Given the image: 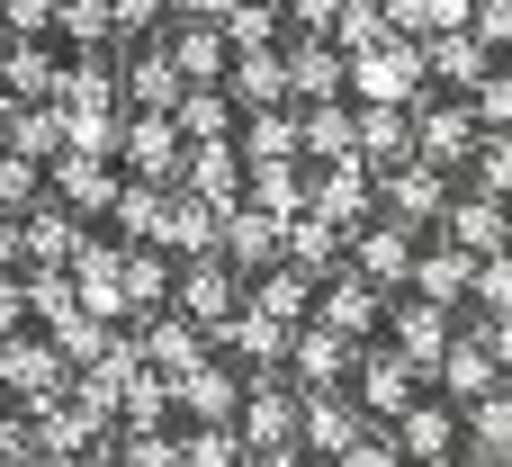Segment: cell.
Here are the masks:
<instances>
[{
    "label": "cell",
    "instance_id": "obj_1",
    "mask_svg": "<svg viewBox=\"0 0 512 467\" xmlns=\"http://www.w3.org/2000/svg\"><path fill=\"white\" fill-rule=\"evenodd\" d=\"M369 180H378V207H387V216H405V225H423V216H441V207H450L441 162H414V153H405V162H378Z\"/></svg>",
    "mask_w": 512,
    "mask_h": 467
},
{
    "label": "cell",
    "instance_id": "obj_2",
    "mask_svg": "<svg viewBox=\"0 0 512 467\" xmlns=\"http://www.w3.org/2000/svg\"><path fill=\"white\" fill-rule=\"evenodd\" d=\"M288 369H297V396L306 387H333L342 369H360V342L342 324H306V333H288Z\"/></svg>",
    "mask_w": 512,
    "mask_h": 467
},
{
    "label": "cell",
    "instance_id": "obj_3",
    "mask_svg": "<svg viewBox=\"0 0 512 467\" xmlns=\"http://www.w3.org/2000/svg\"><path fill=\"white\" fill-rule=\"evenodd\" d=\"M414 252H423V243H414V225H405V216H387V225H360V234H351V270H360V279H378V288H396V279L414 270Z\"/></svg>",
    "mask_w": 512,
    "mask_h": 467
},
{
    "label": "cell",
    "instance_id": "obj_4",
    "mask_svg": "<svg viewBox=\"0 0 512 467\" xmlns=\"http://www.w3.org/2000/svg\"><path fill=\"white\" fill-rule=\"evenodd\" d=\"M432 369H441V396H450V405H477V396H486V387L504 378V369H495V351H486V324L450 333V351H441Z\"/></svg>",
    "mask_w": 512,
    "mask_h": 467
},
{
    "label": "cell",
    "instance_id": "obj_5",
    "mask_svg": "<svg viewBox=\"0 0 512 467\" xmlns=\"http://www.w3.org/2000/svg\"><path fill=\"white\" fill-rule=\"evenodd\" d=\"M414 387H423V369H414L405 351H369V360H360V414L396 423V414L414 405Z\"/></svg>",
    "mask_w": 512,
    "mask_h": 467
},
{
    "label": "cell",
    "instance_id": "obj_6",
    "mask_svg": "<svg viewBox=\"0 0 512 467\" xmlns=\"http://www.w3.org/2000/svg\"><path fill=\"white\" fill-rule=\"evenodd\" d=\"M297 441L324 450V459H342V450L360 441V405H342L333 387H306V396H297Z\"/></svg>",
    "mask_w": 512,
    "mask_h": 467
},
{
    "label": "cell",
    "instance_id": "obj_7",
    "mask_svg": "<svg viewBox=\"0 0 512 467\" xmlns=\"http://www.w3.org/2000/svg\"><path fill=\"white\" fill-rule=\"evenodd\" d=\"M234 432H243V450L297 441V387H288V378H261V387H252V405L234 414Z\"/></svg>",
    "mask_w": 512,
    "mask_h": 467
},
{
    "label": "cell",
    "instance_id": "obj_8",
    "mask_svg": "<svg viewBox=\"0 0 512 467\" xmlns=\"http://www.w3.org/2000/svg\"><path fill=\"white\" fill-rule=\"evenodd\" d=\"M441 234H450L459 252H504V243H512L504 198H495V189H477V198H450V207H441Z\"/></svg>",
    "mask_w": 512,
    "mask_h": 467
},
{
    "label": "cell",
    "instance_id": "obj_9",
    "mask_svg": "<svg viewBox=\"0 0 512 467\" xmlns=\"http://www.w3.org/2000/svg\"><path fill=\"white\" fill-rule=\"evenodd\" d=\"M450 432H459V405H450V396H441V405L414 396V405L396 414V450H405L414 467H441V459H450Z\"/></svg>",
    "mask_w": 512,
    "mask_h": 467
},
{
    "label": "cell",
    "instance_id": "obj_10",
    "mask_svg": "<svg viewBox=\"0 0 512 467\" xmlns=\"http://www.w3.org/2000/svg\"><path fill=\"white\" fill-rule=\"evenodd\" d=\"M306 207H315L324 225H342V234H351V225H360V216L378 207V180H369L360 162H342V171H324V180L306 189Z\"/></svg>",
    "mask_w": 512,
    "mask_h": 467
},
{
    "label": "cell",
    "instance_id": "obj_11",
    "mask_svg": "<svg viewBox=\"0 0 512 467\" xmlns=\"http://www.w3.org/2000/svg\"><path fill=\"white\" fill-rule=\"evenodd\" d=\"M279 252H288L306 279H333V270H342V252H351V234H342V225H324V216H288V225H279Z\"/></svg>",
    "mask_w": 512,
    "mask_h": 467
},
{
    "label": "cell",
    "instance_id": "obj_12",
    "mask_svg": "<svg viewBox=\"0 0 512 467\" xmlns=\"http://www.w3.org/2000/svg\"><path fill=\"white\" fill-rule=\"evenodd\" d=\"M216 342H225V360H279L288 351V315H270V306H234L225 324H216Z\"/></svg>",
    "mask_w": 512,
    "mask_h": 467
},
{
    "label": "cell",
    "instance_id": "obj_13",
    "mask_svg": "<svg viewBox=\"0 0 512 467\" xmlns=\"http://www.w3.org/2000/svg\"><path fill=\"white\" fill-rule=\"evenodd\" d=\"M216 252H225V270H270V261H288V252H279V216H261V207L225 216Z\"/></svg>",
    "mask_w": 512,
    "mask_h": 467
},
{
    "label": "cell",
    "instance_id": "obj_14",
    "mask_svg": "<svg viewBox=\"0 0 512 467\" xmlns=\"http://www.w3.org/2000/svg\"><path fill=\"white\" fill-rule=\"evenodd\" d=\"M324 324H342L351 342H369V333L387 324V288L360 279V270H333V306H324Z\"/></svg>",
    "mask_w": 512,
    "mask_h": 467
},
{
    "label": "cell",
    "instance_id": "obj_15",
    "mask_svg": "<svg viewBox=\"0 0 512 467\" xmlns=\"http://www.w3.org/2000/svg\"><path fill=\"white\" fill-rule=\"evenodd\" d=\"M387 324H396V351H405L414 369H432V360L450 351V306H432V297H405Z\"/></svg>",
    "mask_w": 512,
    "mask_h": 467
},
{
    "label": "cell",
    "instance_id": "obj_16",
    "mask_svg": "<svg viewBox=\"0 0 512 467\" xmlns=\"http://www.w3.org/2000/svg\"><path fill=\"white\" fill-rule=\"evenodd\" d=\"M243 396H252V387H243L234 369H207V360L180 378V414H189V423H234V414H243Z\"/></svg>",
    "mask_w": 512,
    "mask_h": 467
},
{
    "label": "cell",
    "instance_id": "obj_17",
    "mask_svg": "<svg viewBox=\"0 0 512 467\" xmlns=\"http://www.w3.org/2000/svg\"><path fill=\"white\" fill-rule=\"evenodd\" d=\"M414 144H423V162H468V144H477V117L468 108H414Z\"/></svg>",
    "mask_w": 512,
    "mask_h": 467
},
{
    "label": "cell",
    "instance_id": "obj_18",
    "mask_svg": "<svg viewBox=\"0 0 512 467\" xmlns=\"http://www.w3.org/2000/svg\"><path fill=\"white\" fill-rule=\"evenodd\" d=\"M468 270H477V252H459V243H432V252H414V270H405V279H414L432 306H459V297H468Z\"/></svg>",
    "mask_w": 512,
    "mask_h": 467
},
{
    "label": "cell",
    "instance_id": "obj_19",
    "mask_svg": "<svg viewBox=\"0 0 512 467\" xmlns=\"http://www.w3.org/2000/svg\"><path fill=\"white\" fill-rule=\"evenodd\" d=\"M180 297H189V315H198L207 333H216V324L243 306V297H234V279H225V252H198V270L180 279Z\"/></svg>",
    "mask_w": 512,
    "mask_h": 467
},
{
    "label": "cell",
    "instance_id": "obj_20",
    "mask_svg": "<svg viewBox=\"0 0 512 467\" xmlns=\"http://www.w3.org/2000/svg\"><path fill=\"white\" fill-rule=\"evenodd\" d=\"M360 144H369L378 162H405V153H414V108H396V99H369V117H360Z\"/></svg>",
    "mask_w": 512,
    "mask_h": 467
},
{
    "label": "cell",
    "instance_id": "obj_21",
    "mask_svg": "<svg viewBox=\"0 0 512 467\" xmlns=\"http://www.w3.org/2000/svg\"><path fill=\"white\" fill-rule=\"evenodd\" d=\"M414 72H423V54H414V45H396V54H378V45H369V54H360V90H369V99H405V90H414Z\"/></svg>",
    "mask_w": 512,
    "mask_h": 467
},
{
    "label": "cell",
    "instance_id": "obj_22",
    "mask_svg": "<svg viewBox=\"0 0 512 467\" xmlns=\"http://www.w3.org/2000/svg\"><path fill=\"white\" fill-rule=\"evenodd\" d=\"M459 414H468V432H477V450H486V459H512V396H504V387H486V396H477V405H459Z\"/></svg>",
    "mask_w": 512,
    "mask_h": 467
},
{
    "label": "cell",
    "instance_id": "obj_23",
    "mask_svg": "<svg viewBox=\"0 0 512 467\" xmlns=\"http://www.w3.org/2000/svg\"><path fill=\"white\" fill-rule=\"evenodd\" d=\"M297 180H306L297 162H252V198H261V216H279V225H288V216L306 207V189H297Z\"/></svg>",
    "mask_w": 512,
    "mask_h": 467
},
{
    "label": "cell",
    "instance_id": "obj_24",
    "mask_svg": "<svg viewBox=\"0 0 512 467\" xmlns=\"http://www.w3.org/2000/svg\"><path fill=\"white\" fill-rule=\"evenodd\" d=\"M216 234H225V225H216V198H198V189L171 198V243H180V252H216Z\"/></svg>",
    "mask_w": 512,
    "mask_h": 467
},
{
    "label": "cell",
    "instance_id": "obj_25",
    "mask_svg": "<svg viewBox=\"0 0 512 467\" xmlns=\"http://www.w3.org/2000/svg\"><path fill=\"white\" fill-rule=\"evenodd\" d=\"M468 306H486V315H504V306H512V252H477V270H468Z\"/></svg>",
    "mask_w": 512,
    "mask_h": 467
},
{
    "label": "cell",
    "instance_id": "obj_26",
    "mask_svg": "<svg viewBox=\"0 0 512 467\" xmlns=\"http://www.w3.org/2000/svg\"><path fill=\"white\" fill-rule=\"evenodd\" d=\"M180 459L189 467H243V432L234 423H207L198 441H180Z\"/></svg>",
    "mask_w": 512,
    "mask_h": 467
},
{
    "label": "cell",
    "instance_id": "obj_27",
    "mask_svg": "<svg viewBox=\"0 0 512 467\" xmlns=\"http://www.w3.org/2000/svg\"><path fill=\"white\" fill-rule=\"evenodd\" d=\"M243 153H252V162H288V153H297V126H288V117H252V126H243Z\"/></svg>",
    "mask_w": 512,
    "mask_h": 467
},
{
    "label": "cell",
    "instance_id": "obj_28",
    "mask_svg": "<svg viewBox=\"0 0 512 467\" xmlns=\"http://www.w3.org/2000/svg\"><path fill=\"white\" fill-rule=\"evenodd\" d=\"M297 144H306V153H351V117H342V108H315V117L297 126Z\"/></svg>",
    "mask_w": 512,
    "mask_h": 467
},
{
    "label": "cell",
    "instance_id": "obj_29",
    "mask_svg": "<svg viewBox=\"0 0 512 467\" xmlns=\"http://www.w3.org/2000/svg\"><path fill=\"white\" fill-rule=\"evenodd\" d=\"M189 189H198V198H216V207H225V198H234V153H216V144H207V153H198V162H189Z\"/></svg>",
    "mask_w": 512,
    "mask_h": 467
},
{
    "label": "cell",
    "instance_id": "obj_30",
    "mask_svg": "<svg viewBox=\"0 0 512 467\" xmlns=\"http://www.w3.org/2000/svg\"><path fill=\"white\" fill-rule=\"evenodd\" d=\"M252 306H270V315H306V270H279V261H270V288H261Z\"/></svg>",
    "mask_w": 512,
    "mask_h": 467
},
{
    "label": "cell",
    "instance_id": "obj_31",
    "mask_svg": "<svg viewBox=\"0 0 512 467\" xmlns=\"http://www.w3.org/2000/svg\"><path fill=\"white\" fill-rule=\"evenodd\" d=\"M180 126H189V135H225V99H216V90L180 99Z\"/></svg>",
    "mask_w": 512,
    "mask_h": 467
},
{
    "label": "cell",
    "instance_id": "obj_32",
    "mask_svg": "<svg viewBox=\"0 0 512 467\" xmlns=\"http://www.w3.org/2000/svg\"><path fill=\"white\" fill-rule=\"evenodd\" d=\"M333 81H342V63H333L324 45H306V54H297V90H333Z\"/></svg>",
    "mask_w": 512,
    "mask_h": 467
},
{
    "label": "cell",
    "instance_id": "obj_33",
    "mask_svg": "<svg viewBox=\"0 0 512 467\" xmlns=\"http://www.w3.org/2000/svg\"><path fill=\"white\" fill-rule=\"evenodd\" d=\"M477 189L512 198V144H486V162H477Z\"/></svg>",
    "mask_w": 512,
    "mask_h": 467
},
{
    "label": "cell",
    "instance_id": "obj_34",
    "mask_svg": "<svg viewBox=\"0 0 512 467\" xmlns=\"http://www.w3.org/2000/svg\"><path fill=\"white\" fill-rule=\"evenodd\" d=\"M333 467H405V450H396V441H351Z\"/></svg>",
    "mask_w": 512,
    "mask_h": 467
},
{
    "label": "cell",
    "instance_id": "obj_35",
    "mask_svg": "<svg viewBox=\"0 0 512 467\" xmlns=\"http://www.w3.org/2000/svg\"><path fill=\"white\" fill-rule=\"evenodd\" d=\"M171 45H180V63H189V72H216V36H207V27H180Z\"/></svg>",
    "mask_w": 512,
    "mask_h": 467
},
{
    "label": "cell",
    "instance_id": "obj_36",
    "mask_svg": "<svg viewBox=\"0 0 512 467\" xmlns=\"http://www.w3.org/2000/svg\"><path fill=\"white\" fill-rule=\"evenodd\" d=\"M441 72H450V81H477V72H486V54H477V45H459V36H450V45H441Z\"/></svg>",
    "mask_w": 512,
    "mask_h": 467
},
{
    "label": "cell",
    "instance_id": "obj_37",
    "mask_svg": "<svg viewBox=\"0 0 512 467\" xmlns=\"http://www.w3.org/2000/svg\"><path fill=\"white\" fill-rule=\"evenodd\" d=\"M243 467H306L297 441H270V450H243Z\"/></svg>",
    "mask_w": 512,
    "mask_h": 467
},
{
    "label": "cell",
    "instance_id": "obj_38",
    "mask_svg": "<svg viewBox=\"0 0 512 467\" xmlns=\"http://www.w3.org/2000/svg\"><path fill=\"white\" fill-rule=\"evenodd\" d=\"M477 117H486V126H512V81H495V90L477 99Z\"/></svg>",
    "mask_w": 512,
    "mask_h": 467
},
{
    "label": "cell",
    "instance_id": "obj_39",
    "mask_svg": "<svg viewBox=\"0 0 512 467\" xmlns=\"http://www.w3.org/2000/svg\"><path fill=\"white\" fill-rule=\"evenodd\" d=\"M135 467H189V459H180V441H135Z\"/></svg>",
    "mask_w": 512,
    "mask_h": 467
},
{
    "label": "cell",
    "instance_id": "obj_40",
    "mask_svg": "<svg viewBox=\"0 0 512 467\" xmlns=\"http://www.w3.org/2000/svg\"><path fill=\"white\" fill-rule=\"evenodd\" d=\"M486 351H495V369H512V306L486 324Z\"/></svg>",
    "mask_w": 512,
    "mask_h": 467
},
{
    "label": "cell",
    "instance_id": "obj_41",
    "mask_svg": "<svg viewBox=\"0 0 512 467\" xmlns=\"http://www.w3.org/2000/svg\"><path fill=\"white\" fill-rule=\"evenodd\" d=\"M288 9H297V18H306V27H315V18H333V9H342V0H288Z\"/></svg>",
    "mask_w": 512,
    "mask_h": 467
},
{
    "label": "cell",
    "instance_id": "obj_42",
    "mask_svg": "<svg viewBox=\"0 0 512 467\" xmlns=\"http://www.w3.org/2000/svg\"><path fill=\"white\" fill-rule=\"evenodd\" d=\"M441 467H504V459H486V450H468V459H441Z\"/></svg>",
    "mask_w": 512,
    "mask_h": 467
},
{
    "label": "cell",
    "instance_id": "obj_43",
    "mask_svg": "<svg viewBox=\"0 0 512 467\" xmlns=\"http://www.w3.org/2000/svg\"><path fill=\"white\" fill-rule=\"evenodd\" d=\"M90 467H117V459H90Z\"/></svg>",
    "mask_w": 512,
    "mask_h": 467
},
{
    "label": "cell",
    "instance_id": "obj_44",
    "mask_svg": "<svg viewBox=\"0 0 512 467\" xmlns=\"http://www.w3.org/2000/svg\"><path fill=\"white\" fill-rule=\"evenodd\" d=\"M504 252H512V243H504Z\"/></svg>",
    "mask_w": 512,
    "mask_h": 467
},
{
    "label": "cell",
    "instance_id": "obj_45",
    "mask_svg": "<svg viewBox=\"0 0 512 467\" xmlns=\"http://www.w3.org/2000/svg\"><path fill=\"white\" fill-rule=\"evenodd\" d=\"M504 467H512V459H504Z\"/></svg>",
    "mask_w": 512,
    "mask_h": 467
}]
</instances>
